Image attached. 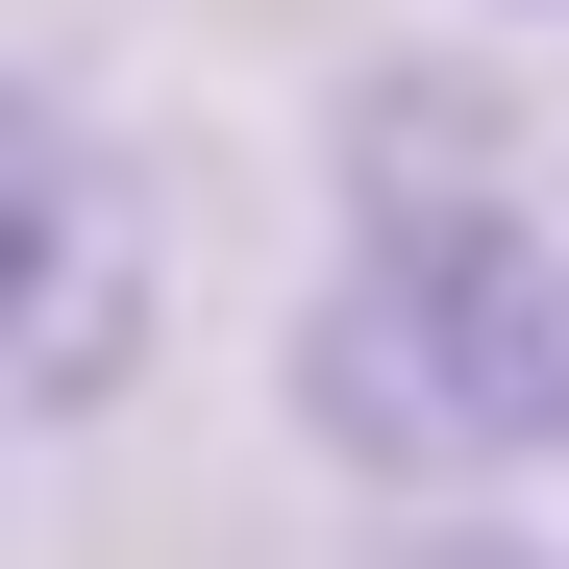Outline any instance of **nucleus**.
Here are the masks:
<instances>
[{"instance_id":"1","label":"nucleus","mask_w":569,"mask_h":569,"mask_svg":"<svg viewBox=\"0 0 569 569\" xmlns=\"http://www.w3.org/2000/svg\"><path fill=\"white\" fill-rule=\"evenodd\" d=\"M298 421L371 496H496L569 470V248L520 199H371L298 298Z\"/></svg>"},{"instance_id":"2","label":"nucleus","mask_w":569,"mask_h":569,"mask_svg":"<svg viewBox=\"0 0 569 569\" xmlns=\"http://www.w3.org/2000/svg\"><path fill=\"white\" fill-rule=\"evenodd\" d=\"M149 173L100 100H50V74H0V421H100L149 371Z\"/></svg>"},{"instance_id":"3","label":"nucleus","mask_w":569,"mask_h":569,"mask_svg":"<svg viewBox=\"0 0 569 569\" xmlns=\"http://www.w3.org/2000/svg\"><path fill=\"white\" fill-rule=\"evenodd\" d=\"M371 569H569V545H520V520H446V496H421V520L371 545Z\"/></svg>"}]
</instances>
